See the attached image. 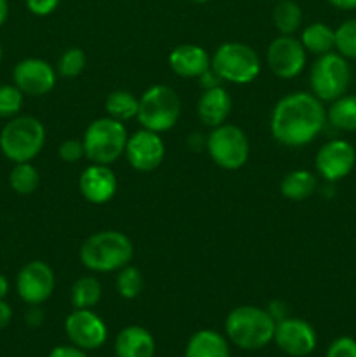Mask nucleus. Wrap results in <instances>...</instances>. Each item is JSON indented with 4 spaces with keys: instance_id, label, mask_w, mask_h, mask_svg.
I'll return each instance as SVG.
<instances>
[{
    "instance_id": "45",
    "label": "nucleus",
    "mask_w": 356,
    "mask_h": 357,
    "mask_svg": "<svg viewBox=\"0 0 356 357\" xmlns=\"http://www.w3.org/2000/svg\"><path fill=\"white\" fill-rule=\"evenodd\" d=\"M276 2H278V0H276Z\"/></svg>"
},
{
    "instance_id": "38",
    "label": "nucleus",
    "mask_w": 356,
    "mask_h": 357,
    "mask_svg": "<svg viewBox=\"0 0 356 357\" xmlns=\"http://www.w3.org/2000/svg\"><path fill=\"white\" fill-rule=\"evenodd\" d=\"M10 319H13V309H10L9 303L0 300V330L9 326Z\"/></svg>"
},
{
    "instance_id": "3",
    "label": "nucleus",
    "mask_w": 356,
    "mask_h": 357,
    "mask_svg": "<svg viewBox=\"0 0 356 357\" xmlns=\"http://www.w3.org/2000/svg\"><path fill=\"white\" fill-rule=\"evenodd\" d=\"M276 321L267 309L241 305L230 310L225 319V335L243 351H258L274 340Z\"/></svg>"
},
{
    "instance_id": "35",
    "label": "nucleus",
    "mask_w": 356,
    "mask_h": 357,
    "mask_svg": "<svg viewBox=\"0 0 356 357\" xmlns=\"http://www.w3.org/2000/svg\"><path fill=\"white\" fill-rule=\"evenodd\" d=\"M28 10L35 16H49L54 13L59 6V0H24Z\"/></svg>"
},
{
    "instance_id": "23",
    "label": "nucleus",
    "mask_w": 356,
    "mask_h": 357,
    "mask_svg": "<svg viewBox=\"0 0 356 357\" xmlns=\"http://www.w3.org/2000/svg\"><path fill=\"white\" fill-rule=\"evenodd\" d=\"M304 49L316 56H323L335 49V30L325 23H311L300 35Z\"/></svg>"
},
{
    "instance_id": "30",
    "label": "nucleus",
    "mask_w": 356,
    "mask_h": 357,
    "mask_svg": "<svg viewBox=\"0 0 356 357\" xmlns=\"http://www.w3.org/2000/svg\"><path fill=\"white\" fill-rule=\"evenodd\" d=\"M58 73L65 79H75L86 68V54L80 47H70L63 51L58 59Z\"/></svg>"
},
{
    "instance_id": "10",
    "label": "nucleus",
    "mask_w": 356,
    "mask_h": 357,
    "mask_svg": "<svg viewBox=\"0 0 356 357\" xmlns=\"http://www.w3.org/2000/svg\"><path fill=\"white\" fill-rule=\"evenodd\" d=\"M56 278L52 268L42 260H31L24 265L16 278V289L20 298L28 305H40L51 298Z\"/></svg>"
},
{
    "instance_id": "33",
    "label": "nucleus",
    "mask_w": 356,
    "mask_h": 357,
    "mask_svg": "<svg viewBox=\"0 0 356 357\" xmlns=\"http://www.w3.org/2000/svg\"><path fill=\"white\" fill-rule=\"evenodd\" d=\"M58 155L63 162H68V164L79 162L82 157H86L82 139H65V142L59 145Z\"/></svg>"
},
{
    "instance_id": "9",
    "label": "nucleus",
    "mask_w": 356,
    "mask_h": 357,
    "mask_svg": "<svg viewBox=\"0 0 356 357\" xmlns=\"http://www.w3.org/2000/svg\"><path fill=\"white\" fill-rule=\"evenodd\" d=\"M206 150L218 167L227 171L241 169L250 157V142L241 128L222 124L213 128L206 139Z\"/></svg>"
},
{
    "instance_id": "7",
    "label": "nucleus",
    "mask_w": 356,
    "mask_h": 357,
    "mask_svg": "<svg viewBox=\"0 0 356 357\" xmlns=\"http://www.w3.org/2000/svg\"><path fill=\"white\" fill-rule=\"evenodd\" d=\"M212 68L223 82L250 84L260 73V58L253 47L243 42H225L215 51Z\"/></svg>"
},
{
    "instance_id": "6",
    "label": "nucleus",
    "mask_w": 356,
    "mask_h": 357,
    "mask_svg": "<svg viewBox=\"0 0 356 357\" xmlns=\"http://www.w3.org/2000/svg\"><path fill=\"white\" fill-rule=\"evenodd\" d=\"M138 122L143 129L164 132L175 128L181 114V101L177 91L164 84L149 87L140 98Z\"/></svg>"
},
{
    "instance_id": "31",
    "label": "nucleus",
    "mask_w": 356,
    "mask_h": 357,
    "mask_svg": "<svg viewBox=\"0 0 356 357\" xmlns=\"http://www.w3.org/2000/svg\"><path fill=\"white\" fill-rule=\"evenodd\" d=\"M335 49L346 59H356V20H348L335 30Z\"/></svg>"
},
{
    "instance_id": "2",
    "label": "nucleus",
    "mask_w": 356,
    "mask_h": 357,
    "mask_svg": "<svg viewBox=\"0 0 356 357\" xmlns=\"http://www.w3.org/2000/svg\"><path fill=\"white\" fill-rule=\"evenodd\" d=\"M135 248L131 239L119 230H101L82 243L80 261L91 272H114L129 265Z\"/></svg>"
},
{
    "instance_id": "22",
    "label": "nucleus",
    "mask_w": 356,
    "mask_h": 357,
    "mask_svg": "<svg viewBox=\"0 0 356 357\" xmlns=\"http://www.w3.org/2000/svg\"><path fill=\"white\" fill-rule=\"evenodd\" d=\"M279 188H281L283 197L290 199V201H304L316 192L318 178L316 174L307 169L290 171L281 180Z\"/></svg>"
},
{
    "instance_id": "4",
    "label": "nucleus",
    "mask_w": 356,
    "mask_h": 357,
    "mask_svg": "<svg viewBox=\"0 0 356 357\" xmlns=\"http://www.w3.org/2000/svg\"><path fill=\"white\" fill-rule=\"evenodd\" d=\"M45 145V128L37 117L16 115L0 131V150L14 164L31 162Z\"/></svg>"
},
{
    "instance_id": "40",
    "label": "nucleus",
    "mask_w": 356,
    "mask_h": 357,
    "mask_svg": "<svg viewBox=\"0 0 356 357\" xmlns=\"http://www.w3.org/2000/svg\"><path fill=\"white\" fill-rule=\"evenodd\" d=\"M330 6L337 7L341 10H353L356 9V0H327Z\"/></svg>"
},
{
    "instance_id": "34",
    "label": "nucleus",
    "mask_w": 356,
    "mask_h": 357,
    "mask_svg": "<svg viewBox=\"0 0 356 357\" xmlns=\"http://www.w3.org/2000/svg\"><path fill=\"white\" fill-rule=\"evenodd\" d=\"M327 357H356V340L351 337H339L328 347Z\"/></svg>"
},
{
    "instance_id": "12",
    "label": "nucleus",
    "mask_w": 356,
    "mask_h": 357,
    "mask_svg": "<svg viewBox=\"0 0 356 357\" xmlns=\"http://www.w3.org/2000/svg\"><path fill=\"white\" fill-rule=\"evenodd\" d=\"M65 331L72 345L82 351H96L107 342L103 319L91 309H75L65 321Z\"/></svg>"
},
{
    "instance_id": "43",
    "label": "nucleus",
    "mask_w": 356,
    "mask_h": 357,
    "mask_svg": "<svg viewBox=\"0 0 356 357\" xmlns=\"http://www.w3.org/2000/svg\"><path fill=\"white\" fill-rule=\"evenodd\" d=\"M191 2H194V3H206V2H209V0H191Z\"/></svg>"
},
{
    "instance_id": "24",
    "label": "nucleus",
    "mask_w": 356,
    "mask_h": 357,
    "mask_svg": "<svg viewBox=\"0 0 356 357\" xmlns=\"http://www.w3.org/2000/svg\"><path fill=\"white\" fill-rule=\"evenodd\" d=\"M327 121L341 131H356V94H344L332 101L327 110Z\"/></svg>"
},
{
    "instance_id": "42",
    "label": "nucleus",
    "mask_w": 356,
    "mask_h": 357,
    "mask_svg": "<svg viewBox=\"0 0 356 357\" xmlns=\"http://www.w3.org/2000/svg\"><path fill=\"white\" fill-rule=\"evenodd\" d=\"M9 293V281L3 274H0V300H3Z\"/></svg>"
},
{
    "instance_id": "26",
    "label": "nucleus",
    "mask_w": 356,
    "mask_h": 357,
    "mask_svg": "<svg viewBox=\"0 0 356 357\" xmlns=\"http://www.w3.org/2000/svg\"><path fill=\"white\" fill-rule=\"evenodd\" d=\"M272 23L281 35H293L302 24V9L293 0H278L272 10Z\"/></svg>"
},
{
    "instance_id": "16",
    "label": "nucleus",
    "mask_w": 356,
    "mask_h": 357,
    "mask_svg": "<svg viewBox=\"0 0 356 357\" xmlns=\"http://www.w3.org/2000/svg\"><path fill=\"white\" fill-rule=\"evenodd\" d=\"M14 86L27 96H44L56 86V72L45 59H21L13 70Z\"/></svg>"
},
{
    "instance_id": "21",
    "label": "nucleus",
    "mask_w": 356,
    "mask_h": 357,
    "mask_svg": "<svg viewBox=\"0 0 356 357\" xmlns=\"http://www.w3.org/2000/svg\"><path fill=\"white\" fill-rule=\"evenodd\" d=\"M184 357H230L225 337L215 330H199L188 338Z\"/></svg>"
},
{
    "instance_id": "8",
    "label": "nucleus",
    "mask_w": 356,
    "mask_h": 357,
    "mask_svg": "<svg viewBox=\"0 0 356 357\" xmlns=\"http://www.w3.org/2000/svg\"><path fill=\"white\" fill-rule=\"evenodd\" d=\"M351 82V68L344 56L339 52H327L318 56L311 66V93L321 101H335L344 96Z\"/></svg>"
},
{
    "instance_id": "27",
    "label": "nucleus",
    "mask_w": 356,
    "mask_h": 357,
    "mask_svg": "<svg viewBox=\"0 0 356 357\" xmlns=\"http://www.w3.org/2000/svg\"><path fill=\"white\" fill-rule=\"evenodd\" d=\"M70 300L75 309H93L101 300V284L93 275H86L73 282Z\"/></svg>"
},
{
    "instance_id": "14",
    "label": "nucleus",
    "mask_w": 356,
    "mask_h": 357,
    "mask_svg": "<svg viewBox=\"0 0 356 357\" xmlns=\"http://www.w3.org/2000/svg\"><path fill=\"white\" fill-rule=\"evenodd\" d=\"M279 351L292 357H306L316 349L318 337L314 328L299 317H285L276 323L274 340Z\"/></svg>"
},
{
    "instance_id": "17",
    "label": "nucleus",
    "mask_w": 356,
    "mask_h": 357,
    "mask_svg": "<svg viewBox=\"0 0 356 357\" xmlns=\"http://www.w3.org/2000/svg\"><path fill=\"white\" fill-rule=\"evenodd\" d=\"M82 197L91 204H107L117 192V178L114 171L103 164H91L79 178Z\"/></svg>"
},
{
    "instance_id": "19",
    "label": "nucleus",
    "mask_w": 356,
    "mask_h": 357,
    "mask_svg": "<svg viewBox=\"0 0 356 357\" xmlns=\"http://www.w3.org/2000/svg\"><path fill=\"white\" fill-rule=\"evenodd\" d=\"M230 110H232V98L229 91L223 89L222 86L202 91L198 101V117L202 124L212 129L225 124Z\"/></svg>"
},
{
    "instance_id": "44",
    "label": "nucleus",
    "mask_w": 356,
    "mask_h": 357,
    "mask_svg": "<svg viewBox=\"0 0 356 357\" xmlns=\"http://www.w3.org/2000/svg\"><path fill=\"white\" fill-rule=\"evenodd\" d=\"M2 58H3V49H2V44H0V63H2Z\"/></svg>"
},
{
    "instance_id": "41",
    "label": "nucleus",
    "mask_w": 356,
    "mask_h": 357,
    "mask_svg": "<svg viewBox=\"0 0 356 357\" xmlns=\"http://www.w3.org/2000/svg\"><path fill=\"white\" fill-rule=\"evenodd\" d=\"M9 17V2L7 0H0V26L7 21Z\"/></svg>"
},
{
    "instance_id": "39",
    "label": "nucleus",
    "mask_w": 356,
    "mask_h": 357,
    "mask_svg": "<svg viewBox=\"0 0 356 357\" xmlns=\"http://www.w3.org/2000/svg\"><path fill=\"white\" fill-rule=\"evenodd\" d=\"M42 321H44V312L38 309V305H31V309L27 314V323L30 326H40Z\"/></svg>"
},
{
    "instance_id": "1",
    "label": "nucleus",
    "mask_w": 356,
    "mask_h": 357,
    "mask_svg": "<svg viewBox=\"0 0 356 357\" xmlns=\"http://www.w3.org/2000/svg\"><path fill=\"white\" fill-rule=\"evenodd\" d=\"M327 124L323 101L313 93L286 94L272 108L271 135L278 143L292 149L309 145Z\"/></svg>"
},
{
    "instance_id": "20",
    "label": "nucleus",
    "mask_w": 356,
    "mask_h": 357,
    "mask_svg": "<svg viewBox=\"0 0 356 357\" xmlns=\"http://www.w3.org/2000/svg\"><path fill=\"white\" fill-rule=\"evenodd\" d=\"M114 351L117 357H154L156 340L152 333L142 326H126L115 337Z\"/></svg>"
},
{
    "instance_id": "29",
    "label": "nucleus",
    "mask_w": 356,
    "mask_h": 357,
    "mask_svg": "<svg viewBox=\"0 0 356 357\" xmlns=\"http://www.w3.org/2000/svg\"><path fill=\"white\" fill-rule=\"evenodd\" d=\"M115 289L119 295L126 300H133L142 293L143 289V275L136 267L126 265L119 271L115 278Z\"/></svg>"
},
{
    "instance_id": "37",
    "label": "nucleus",
    "mask_w": 356,
    "mask_h": 357,
    "mask_svg": "<svg viewBox=\"0 0 356 357\" xmlns=\"http://www.w3.org/2000/svg\"><path fill=\"white\" fill-rule=\"evenodd\" d=\"M199 82H201L202 89H212V87L222 86V79L218 77V73L213 68L206 70L201 77H199Z\"/></svg>"
},
{
    "instance_id": "13",
    "label": "nucleus",
    "mask_w": 356,
    "mask_h": 357,
    "mask_svg": "<svg viewBox=\"0 0 356 357\" xmlns=\"http://www.w3.org/2000/svg\"><path fill=\"white\" fill-rule=\"evenodd\" d=\"M124 155L133 169L149 173V171L157 169L163 164L164 155H166V146H164L159 132L142 128L140 131L128 136Z\"/></svg>"
},
{
    "instance_id": "11",
    "label": "nucleus",
    "mask_w": 356,
    "mask_h": 357,
    "mask_svg": "<svg viewBox=\"0 0 356 357\" xmlns=\"http://www.w3.org/2000/svg\"><path fill=\"white\" fill-rule=\"evenodd\" d=\"M306 52L299 38H293L292 35H279L267 47L269 70L278 79H293L306 66Z\"/></svg>"
},
{
    "instance_id": "18",
    "label": "nucleus",
    "mask_w": 356,
    "mask_h": 357,
    "mask_svg": "<svg viewBox=\"0 0 356 357\" xmlns=\"http://www.w3.org/2000/svg\"><path fill=\"white\" fill-rule=\"evenodd\" d=\"M170 68L175 75L184 77V79H199L206 70L212 68V59L208 52L195 44H181L177 45L170 52Z\"/></svg>"
},
{
    "instance_id": "15",
    "label": "nucleus",
    "mask_w": 356,
    "mask_h": 357,
    "mask_svg": "<svg viewBox=\"0 0 356 357\" xmlns=\"http://www.w3.org/2000/svg\"><path fill=\"white\" fill-rule=\"evenodd\" d=\"M356 164V150L346 139H330L316 153V171L323 180L334 181L348 176Z\"/></svg>"
},
{
    "instance_id": "36",
    "label": "nucleus",
    "mask_w": 356,
    "mask_h": 357,
    "mask_svg": "<svg viewBox=\"0 0 356 357\" xmlns=\"http://www.w3.org/2000/svg\"><path fill=\"white\" fill-rule=\"evenodd\" d=\"M47 357H89L86 351L75 347V345H58L49 352Z\"/></svg>"
},
{
    "instance_id": "5",
    "label": "nucleus",
    "mask_w": 356,
    "mask_h": 357,
    "mask_svg": "<svg viewBox=\"0 0 356 357\" xmlns=\"http://www.w3.org/2000/svg\"><path fill=\"white\" fill-rule=\"evenodd\" d=\"M128 131L121 121L112 117H101L91 122L84 132L82 145L86 157L93 164L115 162L126 152Z\"/></svg>"
},
{
    "instance_id": "25",
    "label": "nucleus",
    "mask_w": 356,
    "mask_h": 357,
    "mask_svg": "<svg viewBox=\"0 0 356 357\" xmlns=\"http://www.w3.org/2000/svg\"><path fill=\"white\" fill-rule=\"evenodd\" d=\"M138 98L133 93L124 89L114 91L105 100V110H107L108 117L115 119V121H131L138 115Z\"/></svg>"
},
{
    "instance_id": "32",
    "label": "nucleus",
    "mask_w": 356,
    "mask_h": 357,
    "mask_svg": "<svg viewBox=\"0 0 356 357\" xmlns=\"http://www.w3.org/2000/svg\"><path fill=\"white\" fill-rule=\"evenodd\" d=\"M24 94L16 86L3 84L0 86V119H13L23 107Z\"/></svg>"
},
{
    "instance_id": "28",
    "label": "nucleus",
    "mask_w": 356,
    "mask_h": 357,
    "mask_svg": "<svg viewBox=\"0 0 356 357\" xmlns=\"http://www.w3.org/2000/svg\"><path fill=\"white\" fill-rule=\"evenodd\" d=\"M9 183L16 194L30 195L37 190L38 183H40V174H38L37 167L30 162L14 164L9 174Z\"/></svg>"
}]
</instances>
